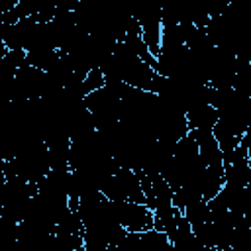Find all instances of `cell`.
Instances as JSON below:
<instances>
[{"mask_svg": "<svg viewBox=\"0 0 251 251\" xmlns=\"http://www.w3.org/2000/svg\"><path fill=\"white\" fill-rule=\"evenodd\" d=\"M110 202H112L114 218L126 231L139 233V231L155 229V214L145 204H135L127 200H110Z\"/></svg>", "mask_w": 251, "mask_h": 251, "instance_id": "1", "label": "cell"}, {"mask_svg": "<svg viewBox=\"0 0 251 251\" xmlns=\"http://www.w3.org/2000/svg\"><path fill=\"white\" fill-rule=\"evenodd\" d=\"M116 247H120L122 251H173L169 235L161 229H149L139 233L127 231Z\"/></svg>", "mask_w": 251, "mask_h": 251, "instance_id": "2", "label": "cell"}, {"mask_svg": "<svg viewBox=\"0 0 251 251\" xmlns=\"http://www.w3.org/2000/svg\"><path fill=\"white\" fill-rule=\"evenodd\" d=\"M224 186H226L224 165H208L198 176V190L204 202H210L214 196H218Z\"/></svg>", "mask_w": 251, "mask_h": 251, "instance_id": "3", "label": "cell"}, {"mask_svg": "<svg viewBox=\"0 0 251 251\" xmlns=\"http://www.w3.org/2000/svg\"><path fill=\"white\" fill-rule=\"evenodd\" d=\"M192 135L198 143L200 159L206 165H224V155H222V149H220L212 129H196V131H192Z\"/></svg>", "mask_w": 251, "mask_h": 251, "instance_id": "4", "label": "cell"}, {"mask_svg": "<svg viewBox=\"0 0 251 251\" xmlns=\"http://www.w3.org/2000/svg\"><path fill=\"white\" fill-rule=\"evenodd\" d=\"M220 114L212 104H198L186 110V124L190 131L196 129H214Z\"/></svg>", "mask_w": 251, "mask_h": 251, "instance_id": "5", "label": "cell"}, {"mask_svg": "<svg viewBox=\"0 0 251 251\" xmlns=\"http://www.w3.org/2000/svg\"><path fill=\"white\" fill-rule=\"evenodd\" d=\"M82 84H84V92H86V96L92 94V92H96V90H102V88L106 86V75H104V71H102L100 67L90 69V71L86 73Z\"/></svg>", "mask_w": 251, "mask_h": 251, "instance_id": "6", "label": "cell"}]
</instances>
